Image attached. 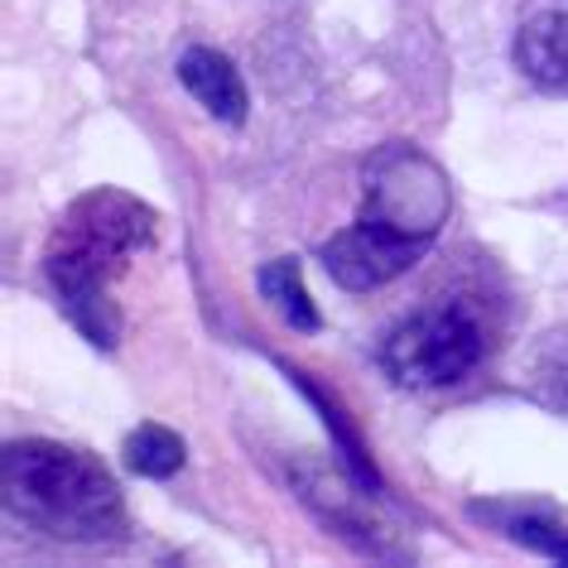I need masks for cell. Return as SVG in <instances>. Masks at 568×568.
I'll return each mask as SVG.
<instances>
[{
    "label": "cell",
    "mask_w": 568,
    "mask_h": 568,
    "mask_svg": "<svg viewBox=\"0 0 568 568\" xmlns=\"http://www.w3.org/2000/svg\"><path fill=\"white\" fill-rule=\"evenodd\" d=\"M448 222V179L415 145H386L366 164L357 222L323 241V265L343 290H381L429 251Z\"/></svg>",
    "instance_id": "6da1fadb"
},
{
    "label": "cell",
    "mask_w": 568,
    "mask_h": 568,
    "mask_svg": "<svg viewBox=\"0 0 568 568\" xmlns=\"http://www.w3.org/2000/svg\"><path fill=\"white\" fill-rule=\"evenodd\" d=\"M154 207L121 189H92L73 197V207L53 222L44 270L59 290L68 318L82 328V337L97 347H111L121 333L111 284L125 275V265L154 241Z\"/></svg>",
    "instance_id": "7a4b0ae2"
},
{
    "label": "cell",
    "mask_w": 568,
    "mask_h": 568,
    "mask_svg": "<svg viewBox=\"0 0 568 568\" xmlns=\"http://www.w3.org/2000/svg\"><path fill=\"white\" fill-rule=\"evenodd\" d=\"M0 496L20 525L49 539H116L125 530L121 487L92 453L53 444V438H16L0 453Z\"/></svg>",
    "instance_id": "3957f363"
},
{
    "label": "cell",
    "mask_w": 568,
    "mask_h": 568,
    "mask_svg": "<svg viewBox=\"0 0 568 568\" xmlns=\"http://www.w3.org/2000/svg\"><path fill=\"white\" fill-rule=\"evenodd\" d=\"M487 357V328L467 304H429L400 318L381 343V372L395 386L434 390L463 381Z\"/></svg>",
    "instance_id": "277c9868"
},
{
    "label": "cell",
    "mask_w": 568,
    "mask_h": 568,
    "mask_svg": "<svg viewBox=\"0 0 568 568\" xmlns=\"http://www.w3.org/2000/svg\"><path fill=\"white\" fill-rule=\"evenodd\" d=\"M520 73L549 92H568V0H559L545 16L525 20L516 34Z\"/></svg>",
    "instance_id": "5b68a950"
},
{
    "label": "cell",
    "mask_w": 568,
    "mask_h": 568,
    "mask_svg": "<svg viewBox=\"0 0 568 568\" xmlns=\"http://www.w3.org/2000/svg\"><path fill=\"white\" fill-rule=\"evenodd\" d=\"M179 78L197 102H203L212 116L226 121V125H241L246 121V82L232 68V59L217 49H189L179 59Z\"/></svg>",
    "instance_id": "8992f818"
},
{
    "label": "cell",
    "mask_w": 568,
    "mask_h": 568,
    "mask_svg": "<svg viewBox=\"0 0 568 568\" xmlns=\"http://www.w3.org/2000/svg\"><path fill=\"white\" fill-rule=\"evenodd\" d=\"M255 284H261V294L270 300V308L290 323L294 333H318V308L314 300H308L304 290V275H300V261H290V255H280V261L261 265V275H255Z\"/></svg>",
    "instance_id": "52a82bcc"
},
{
    "label": "cell",
    "mask_w": 568,
    "mask_h": 568,
    "mask_svg": "<svg viewBox=\"0 0 568 568\" xmlns=\"http://www.w3.org/2000/svg\"><path fill=\"white\" fill-rule=\"evenodd\" d=\"M125 467L140 477H174L183 467V438L164 424H140L125 438Z\"/></svg>",
    "instance_id": "ba28073f"
},
{
    "label": "cell",
    "mask_w": 568,
    "mask_h": 568,
    "mask_svg": "<svg viewBox=\"0 0 568 568\" xmlns=\"http://www.w3.org/2000/svg\"><path fill=\"white\" fill-rule=\"evenodd\" d=\"M501 530L516 539V545L535 549V554H549V559H568V530L554 520H539V516H506Z\"/></svg>",
    "instance_id": "9c48e42d"
}]
</instances>
